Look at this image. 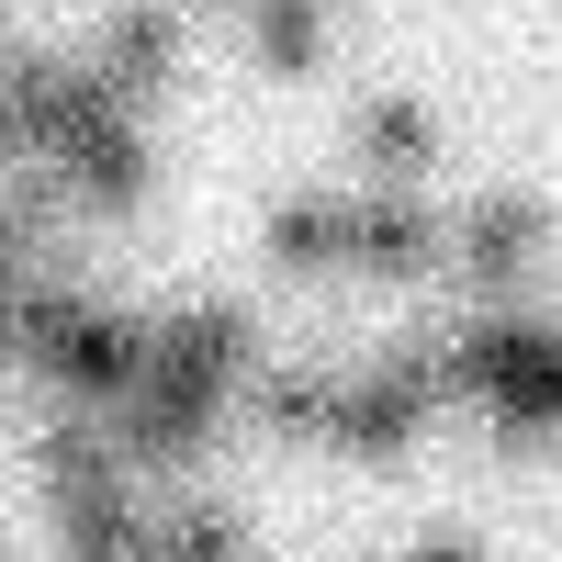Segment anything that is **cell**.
Wrapping results in <instances>:
<instances>
[{
    "mask_svg": "<svg viewBox=\"0 0 562 562\" xmlns=\"http://www.w3.org/2000/svg\"><path fill=\"white\" fill-rule=\"evenodd\" d=\"M203 12H259V0H203Z\"/></svg>",
    "mask_w": 562,
    "mask_h": 562,
    "instance_id": "5bb4252c",
    "label": "cell"
},
{
    "mask_svg": "<svg viewBox=\"0 0 562 562\" xmlns=\"http://www.w3.org/2000/svg\"><path fill=\"white\" fill-rule=\"evenodd\" d=\"M405 562H484V551L461 540V529H428V540H405Z\"/></svg>",
    "mask_w": 562,
    "mask_h": 562,
    "instance_id": "4fadbf2b",
    "label": "cell"
},
{
    "mask_svg": "<svg viewBox=\"0 0 562 562\" xmlns=\"http://www.w3.org/2000/svg\"><path fill=\"white\" fill-rule=\"evenodd\" d=\"M158 551L169 562H248V518L225 495H180L169 518H158Z\"/></svg>",
    "mask_w": 562,
    "mask_h": 562,
    "instance_id": "7c38bea8",
    "label": "cell"
},
{
    "mask_svg": "<svg viewBox=\"0 0 562 562\" xmlns=\"http://www.w3.org/2000/svg\"><path fill=\"white\" fill-rule=\"evenodd\" d=\"M147 180H158V158H147V113H102L79 147L45 158V192H68L79 214H135V203H147Z\"/></svg>",
    "mask_w": 562,
    "mask_h": 562,
    "instance_id": "8992f818",
    "label": "cell"
},
{
    "mask_svg": "<svg viewBox=\"0 0 562 562\" xmlns=\"http://www.w3.org/2000/svg\"><path fill=\"white\" fill-rule=\"evenodd\" d=\"M349 203H360V192H281V203L259 214L270 281H326V270H349Z\"/></svg>",
    "mask_w": 562,
    "mask_h": 562,
    "instance_id": "ba28073f",
    "label": "cell"
},
{
    "mask_svg": "<svg viewBox=\"0 0 562 562\" xmlns=\"http://www.w3.org/2000/svg\"><path fill=\"white\" fill-rule=\"evenodd\" d=\"M439 371L461 405H484L495 450H551L562 439V326L529 304H473L461 326H439Z\"/></svg>",
    "mask_w": 562,
    "mask_h": 562,
    "instance_id": "6da1fadb",
    "label": "cell"
},
{
    "mask_svg": "<svg viewBox=\"0 0 562 562\" xmlns=\"http://www.w3.org/2000/svg\"><path fill=\"white\" fill-rule=\"evenodd\" d=\"M338 394H349V371H259L248 383V416L270 439H338Z\"/></svg>",
    "mask_w": 562,
    "mask_h": 562,
    "instance_id": "30bf717a",
    "label": "cell"
},
{
    "mask_svg": "<svg viewBox=\"0 0 562 562\" xmlns=\"http://www.w3.org/2000/svg\"><path fill=\"white\" fill-rule=\"evenodd\" d=\"M551 259V214L529 192H484V203H450V281L473 304H518Z\"/></svg>",
    "mask_w": 562,
    "mask_h": 562,
    "instance_id": "3957f363",
    "label": "cell"
},
{
    "mask_svg": "<svg viewBox=\"0 0 562 562\" xmlns=\"http://www.w3.org/2000/svg\"><path fill=\"white\" fill-rule=\"evenodd\" d=\"M326 34H338L326 0H259V12H248V68L259 79H315L326 68Z\"/></svg>",
    "mask_w": 562,
    "mask_h": 562,
    "instance_id": "8fae6325",
    "label": "cell"
},
{
    "mask_svg": "<svg viewBox=\"0 0 562 562\" xmlns=\"http://www.w3.org/2000/svg\"><path fill=\"white\" fill-rule=\"evenodd\" d=\"M360 169L383 192H428L439 169V113L428 102H360Z\"/></svg>",
    "mask_w": 562,
    "mask_h": 562,
    "instance_id": "9c48e42d",
    "label": "cell"
},
{
    "mask_svg": "<svg viewBox=\"0 0 562 562\" xmlns=\"http://www.w3.org/2000/svg\"><path fill=\"white\" fill-rule=\"evenodd\" d=\"M180 0H124V12H102V34H90V68L113 79V102L124 113H158L169 90H180Z\"/></svg>",
    "mask_w": 562,
    "mask_h": 562,
    "instance_id": "5b68a950",
    "label": "cell"
},
{
    "mask_svg": "<svg viewBox=\"0 0 562 562\" xmlns=\"http://www.w3.org/2000/svg\"><path fill=\"white\" fill-rule=\"evenodd\" d=\"M158 360L248 405V383H259V315H248V304H225V293H192V304H169V315H158Z\"/></svg>",
    "mask_w": 562,
    "mask_h": 562,
    "instance_id": "52a82bcc",
    "label": "cell"
},
{
    "mask_svg": "<svg viewBox=\"0 0 562 562\" xmlns=\"http://www.w3.org/2000/svg\"><path fill=\"white\" fill-rule=\"evenodd\" d=\"M450 405V371H439V338H394L371 371H349L338 394V461H360V473H383V461H405L416 439H428V416Z\"/></svg>",
    "mask_w": 562,
    "mask_h": 562,
    "instance_id": "7a4b0ae2",
    "label": "cell"
},
{
    "mask_svg": "<svg viewBox=\"0 0 562 562\" xmlns=\"http://www.w3.org/2000/svg\"><path fill=\"white\" fill-rule=\"evenodd\" d=\"M450 270V214L428 192H371L349 203V281H383V293H405V281H439Z\"/></svg>",
    "mask_w": 562,
    "mask_h": 562,
    "instance_id": "277c9868",
    "label": "cell"
}]
</instances>
